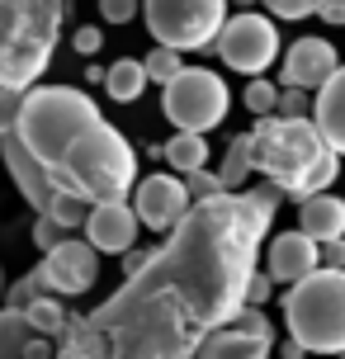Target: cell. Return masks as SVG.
I'll list each match as a JSON object with an SVG mask.
<instances>
[{
	"mask_svg": "<svg viewBox=\"0 0 345 359\" xmlns=\"http://www.w3.org/2000/svg\"><path fill=\"white\" fill-rule=\"evenodd\" d=\"M341 359H345V355H341Z\"/></svg>",
	"mask_w": 345,
	"mask_h": 359,
	"instance_id": "cell-43",
	"label": "cell"
},
{
	"mask_svg": "<svg viewBox=\"0 0 345 359\" xmlns=\"http://www.w3.org/2000/svg\"><path fill=\"white\" fill-rule=\"evenodd\" d=\"M284 326L303 355H345V269H317L284 293Z\"/></svg>",
	"mask_w": 345,
	"mask_h": 359,
	"instance_id": "cell-5",
	"label": "cell"
},
{
	"mask_svg": "<svg viewBox=\"0 0 345 359\" xmlns=\"http://www.w3.org/2000/svg\"><path fill=\"white\" fill-rule=\"evenodd\" d=\"M34 341H38V331L29 322V312L0 307V359H24Z\"/></svg>",
	"mask_w": 345,
	"mask_h": 359,
	"instance_id": "cell-20",
	"label": "cell"
},
{
	"mask_svg": "<svg viewBox=\"0 0 345 359\" xmlns=\"http://www.w3.org/2000/svg\"><path fill=\"white\" fill-rule=\"evenodd\" d=\"M72 48L81 57H95L100 48H104V29H95V24H86V29H76L72 34Z\"/></svg>",
	"mask_w": 345,
	"mask_h": 359,
	"instance_id": "cell-34",
	"label": "cell"
},
{
	"mask_svg": "<svg viewBox=\"0 0 345 359\" xmlns=\"http://www.w3.org/2000/svg\"><path fill=\"white\" fill-rule=\"evenodd\" d=\"M15 137L62 194L81 203H123L137 189V151L76 86H34Z\"/></svg>",
	"mask_w": 345,
	"mask_h": 359,
	"instance_id": "cell-2",
	"label": "cell"
},
{
	"mask_svg": "<svg viewBox=\"0 0 345 359\" xmlns=\"http://www.w3.org/2000/svg\"><path fill=\"white\" fill-rule=\"evenodd\" d=\"M0 161H5V170H10V180H15V189L29 198V208H34L38 217H53L57 227H67V232H76V227L86 232V222H90V203L62 194L53 180H48V170L24 151L19 137H5V142H0Z\"/></svg>",
	"mask_w": 345,
	"mask_h": 359,
	"instance_id": "cell-8",
	"label": "cell"
},
{
	"mask_svg": "<svg viewBox=\"0 0 345 359\" xmlns=\"http://www.w3.org/2000/svg\"><path fill=\"white\" fill-rule=\"evenodd\" d=\"M5 293H10V279H5V269H0V298H5Z\"/></svg>",
	"mask_w": 345,
	"mask_h": 359,
	"instance_id": "cell-41",
	"label": "cell"
},
{
	"mask_svg": "<svg viewBox=\"0 0 345 359\" xmlns=\"http://www.w3.org/2000/svg\"><path fill=\"white\" fill-rule=\"evenodd\" d=\"M38 298H48V279H43V269H29L24 279H15V284H10V293H5V307L29 312Z\"/></svg>",
	"mask_w": 345,
	"mask_h": 359,
	"instance_id": "cell-24",
	"label": "cell"
},
{
	"mask_svg": "<svg viewBox=\"0 0 345 359\" xmlns=\"http://www.w3.org/2000/svg\"><path fill=\"white\" fill-rule=\"evenodd\" d=\"M312 123L322 128V137H327V142L345 156V62H341V72H336L327 86L317 90V109H312Z\"/></svg>",
	"mask_w": 345,
	"mask_h": 359,
	"instance_id": "cell-16",
	"label": "cell"
},
{
	"mask_svg": "<svg viewBox=\"0 0 345 359\" xmlns=\"http://www.w3.org/2000/svg\"><path fill=\"white\" fill-rule=\"evenodd\" d=\"M137 227H142V217L133 203H100L90 208V222H86V241H90L100 255H128L137 246Z\"/></svg>",
	"mask_w": 345,
	"mask_h": 359,
	"instance_id": "cell-14",
	"label": "cell"
},
{
	"mask_svg": "<svg viewBox=\"0 0 345 359\" xmlns=\"http://www.w3.org/2000/svg\"><path fill=\"white\" fill-rule=\"evenodd\" d=\"M284 359H308V355H303V350H298V345L289 341V345H284Z\"/></svg>",
	"mask_w": 345,
	"mask_h": 359,
	"instance_id": "cell-40",
	"label": "cell"
},
{
	"mask_svg": "<svg viewBox=\"0 0 345 359\" xmlns=\"http://www.w3.org/2000/svg\"><path fill=\"white\" fill-rule=\"evenodd\" d=\"M29 322H34L38 336H48V341L57 336V341H62V336H67V326H72V312L62 307V298L48 293V298H38V303L29 307Z\"/></svg>",
	"mask_w": 345,
	"mask_h": 359,
	"instance_id": "cell-23",
	"label": "cell"
},
{
	"mask_svg": "<svg viewBox=\"0 0 345 359\" xmlns=\"http://www.w3.org/2000/svg\"><path fill=\"white\" fill-rule=\"evenodd\" d=\"M57 359H114L109 341L90 326V317H72L67 336L57 341Z\"/></svg>",
	"mask_w": 345,
	"mask_h": 359,
	"instance_id": "cell-18",
	"label": "cell"
},
{
	"mask_svg": "<svg viewBox=\"0 0 345 359\" xmlns=\"http://www.w3.org/2000/svg\"><path fill=\"white\" fill-rule=\"evenodd\" d=\"M270 298H274V279H270V274H255L251 293H246V307H265Z\"/></svg>",
	"mask_w": 345,
	"mask_h": 359,
	"instance_id": "cell-35",
	"label": "cell"
},
{
	"mask_svg": "<svg viewBox=\"0 0 345 359\" xmlns=\"http://www.w3.org/2000/svg\"><path fill=\"white\" fill-rule=\"evenodd\" d=\"M184 184H189V198H194V203H208V198L227 194V184H222L218 170H194V175H184Z\"/></svg>",
	"mask_w": 345,
	"mask_h": 359,
	"instance_id": "cell-27",
	"label": "cell"
},
{
	"mask_svg": "<svg viewBox=\"0 0 345 359\" xmlns=\"http://www.w3.org/2000/svg\"><path fill=\"white\" fill-rule=\"evenodd\" d=\"M67 236H72V232H67V227H57L53 217H38V222H34V246H38L43 255H48V251H57V246H62Z\"/></svg>",
	"mask_w": 345,
	"mask_h": 359,
	"instance_id": "cell-32",
	"label": "cell"
},
{
	"mask_svg": "<svg viewBox=\"0 0 345 359\" xmlns=\"http://www.w3.org/2000/svg\"><path fill=\"white\" fill-rule=\"evenodd\" d=\"M270 19H308L322 10V0H265Z\"/></svg>",
	"mask_w": 345,
	"mask_h": 359,
	"instance_id": "cell-31",
	"label": "cell"
},
{
	"mask_svg": "<svg viewBox=\"0 0 345 359\" xmlns=\"http://www.w3.org/2000/svg\"><path fill=\"white\" fill-rule=\"evenodd\" d=\"M142 67H147V76H151V81H156V86H170V81H175V76L184 72V62H180V53H170V48H151V53L142 57Z\"/></svg>",
	"mask_w": 345,
	"mask_h": 359,
	"instance_id": "cell-26",
	"label": "cell"
},
{
	"mask_svg": "<svg viewBox=\"0 0 345 359\" xmlns=\"http://www.w3.org/2000/svg\"><path fill=\"white\" fill-rule=\"evenodd\" d=\"M151 251H156V246H151ZM151 251H137V246H133V251L123 255V279L142 274V269H147V260H151Z\"/></svg>",
	"mask_w": 345,
	"mask_h": 359,
	"instance_id": "cell-36",
	"label": "cell"
},
{
	"mask_svg": "<svg viewBox=\"0 0 345 359\" xmlns=\"http://www.w3.org/2000/svg\"><path fill=\"white\" fill-rule=\"evenodd\" d=\"M128 203L137 208L142 227H151V232H161V236H170V232L184 222V217L194 213V198H189V184H184V175H170V170L142 175Z\"/></svg>",
	"mask_w": 345,
	"mask_h": 359,
	"instance_id": "cell-10",
	"label": "cell"
},
{
	"mask_svg": "<svg viewBox=\"0 0 345 359\" xmlns=\"http://www.w3.org/2000/svg\"><path fill=\"white\" fill-rule=\"evenodd\" d=\"M227 109H232L227 81L208 67H184L161 90V114L175 123V133H208L227 118Z\"/></svg>",
	"mask_w": 345,
	"mask_h": 359,
	"instance_id": "cell-7",
	"label": "cell"
},
{
	"mask_svg": "<svg viewBox=\"0 0 345 359\" xmlns=\"http://www.w3.org/2000/svg\"><path fill=\"white\" fill-rule=\"evenodd\" d=\"M147 81H151V76H147V67L137 57H119L109 67V76H104V95H109L114 104H133L147 90Z\"/></svg>",
	"mask_w": 345,
	"mask_h": 359,
	"instance_id": "cell-19",
	"label": "cell"
},
{
	"mask_svg": "<svg viewBox=\"0 0 345 359\" xmlns=\"http://www.w3.org/2000/svg\"><path fill=\"white\" fill-rule=\"evenodd\" d=\"M232 326H236V331H246V336H260V341L274 345V326H270V317H265L260 307H241V312L232 317Z\"/></svg>",
	"mask_w": 345,
	"mask_h": 359,
	"instance_id": "cell-30",
	"label": "cell"
},
{
	"mask_svg": "<svg viewBox=\"0 0 345 359\" xmlns=\"http://www.w3.org/2000/svg\"><path fill=\"white\" fill-rule=\"evenodd\" d=\"M218 175H222V184H227V194H241V184L255 175V161H251V133H241V137H232V142H227V156H222Z\"/></svg>",
	"mask_w": 345,
	"mask_h": 359,
	"instance_id": "cell-22",
	"label": "cell"
},
{
	"mask_svg": "<svg viewBox=\"0 0 345 359\" xmlns=\"http://www.w3.org/2000/svg\"><path fill=\"white\" fill-rule=\"evenodd\" d=\"M322 265H327V269H345V236L322 246Z\"/></svg>",
	"mask_w": 345,
	"mask_h": 359,
	"instance_id": "cell-37",
	"label": "cell"
},
{
	"mask_svg": "<svg viewBox=\"0 0 345 359\" xmlns=\"http://www.w3.org/2000/svg\"><path fill=\"white\" fill-rule=\"evenodd\" d=\"M284 189L255 180L241 194L194 203L175 232L151 251L142 274L86 312L114 359H199L203 341L232 326L246 307L255 255L270 236Z\"/></svg>",
	"mask_w": 345,
	"mask_h": 359,
	"instance_id": "cell-1",
	"label": "cell"
},
{
	"mask_svg": "<svg viewBox=\"0 0 345 359\" xmlns=\"http://www.w3.org/2000/svg\"><path fill=\"white\" fill-rule=\"evenodd\" d=\"M165 165H175L180 175L208 170V137H203V133H175V137L165 142Z\"/></svg>",
	"mask_w": 345,
	"mask_h": 359,
	"instance_id": "cell-21",
	"label": "cell"
},
{
	"mask_svg": "<svg viewBox=\"0 0 345 359\" xmlns=\"http://www.w3.org/2000/svg\"><path fill=\"white\" fill-rule=\"evenodd\" d=\"M236 5H241V10H251V5H255V0H236Z\"/></svg>",
	"mask_w": 345,
	"mask_h": 359,
	"instance_id": "cell-42",
	"label": "cell"
},
{
	"mask_svg": "<svg viewBox=\"0 0 345 359\" xmlns=\"http://www.w3.org/2000/svg\"><path fill=\"white\" fill-rule=\"evenodd\" d=\"M19 114H24V90H0V142L15 137Z\"/></svg>",
	"mask_w": 345,
	"mask_h": 359,
	"instance_id": "cell-29",
	"label": "cell"
},
{
	"mask_svg": "<svg viewBox=\"0 0 345 359\" xmlns=\"http://www.w3.org/2000/svg\"><path fill=\"white\" fill-rule=\"evenodd\" d=\"M317 269H322V246L308 232H298V227L293 232H279L265 246V274H270L274 284L293 288V284H303V279H312Z\"/></svg>",
	"mask_w": 345,
	"mask_h": 359,
	"instance_id": "cell-13",
	"label": "cell"
},
{
	"mask_svg": "<svg viewBox=\"0 0 345 359\" xmlns=\"http://www.w3.org/2000/svg\"><path fill=\"white\" fill-rule=\"evenodd\" d=\"M137 10H142V0H100L104 24H128V19H137Z\"/></svg>",
	"mask_w": 345,
	"mask_h": 359,
	"instance_id": "cell-33",
	"label": "cell"
},
{
	"mask_svg": "<svg viewBox=\"0 0 345 359\" xmlns=\"http://www.w3.org/2000/svg\"><path fill=\"white\" fill-rule=\"evenodd\" d=\"M104 76H109V67H86V81H90V86H100Z\"/></svg>",
	"mask_w": 345,
	"mask_h": 359,
	"instance_id": "cell-39",
	"label": "cell"
},
{
	"mask_svg": "<svg viewBox=\"0 0 345 359\" xmlns=\"http://www.w3.org/2000/svg\"><path fill=\"white\" fill-rule=\"evenodd\" d=\"M341 72V53L331 38H298L289 53H284V67H279V86L284 90H317L327 86L331 76Z\"/></svg>",
	"mask_w": 345,
	"mask_h": 359,
	"instance_id": "cell-12",
	"label": "cell"
},
{
	"mask_svg": "<svg viewBox=\"0 0 345 359\" xmlns=\"http://www.w3.org/2000/svg\"><path fill=\"white\" fill-rule=\"evenodd\" d=\"M274 345L260 341V336H246V331H236V326H222L213 331L208 341H203L199 359H270Z\"/></svg>",
	"mask_w": 345,
	"mask_h": 359,
	"instance_id": "cell-17",
	"label": "cell"
},
{
	"mask_svg": "<svg viewBox=\"0 0 345 359\" xmlns=\"http://www.w3.org/2000/svg\"><path fill=\"white\" fill-rule=\"evenodd\" d=\"M213 53L241 76H265L274 67V57H279V29H274L270 15H255V10H241V15L227 19V29H222L218 48Z\"/></svg>",
	"mask_w": 345,
	"mask_h": 359,
	"instance_id": "cell-9",
	"label": "cell"
},
{
	"mask_svg": "<svg viewBox=\"0 0 345 359\" xmlns=\"http://www.w3.org/2000/svg\"><path fill=\"white\" fill-rule=\"evenodd\" d=\"M298 232H308L317 246L341 241L345 236V198H336V194L303 198V203H298Z\"/></svg>",
	"mask_w": 345,
	"mask_h": 359,
	"instance_id": "cell-15",
	"label": "cell"
},
{
	"mask_svg": "<svg viewBox=\"0 0 345 359\" xmlns=\"http://www.w3.org/2000/svg\"><path fill=\"white\" fill-rule=\"evenodd\" d=\"M43 279H48V293L53 298H81V293H90L95 279H100V251H95L90 241H76L67 236L57 251L43 255Z\"/></svg>",
	"mask_w": 345,
	"mask_h": 359,
	"instance_id": "cell-11",
	"label": "cell"
},
{
	"mask_svg": "<svg viewBox=\"0 0 345 359\" xmlns=\"http://www.w3.org/2000/svg\"><path fill=\"white\" fill-rule=\"evenodd\" d=\"M251 161H255V175L279 184L298 203L331 194V184L341 175V151L322 137V128L312 118H279V114L255 118Z\"/></svg>",
	"mask_w": 345,
	"mask_h": 359,
	"instance_id": "cell-3",
	"label": "cell"
},
{
	"mask_svg": "<svg viewBox=\"0 0 345 359\" xmlns=\"http://www.w3.org/2000/svg\"><path fill=\"white\" fill-rule=\"evenodd\" d=\"M72 0H0V90H29L53 67Z\"/></svg>",
	"mask_w": 345,
	"mask_h": 359,
	"instance_id": "cell-4",
	"label": "cell"
},
{
	"mask_svg": "<svg viewBox=\"0 0 345 359\" xmlns=\"http://www.w3.org/2000/svg\"><path fill=\"white\" fill-rule=\"evenodd\" d=\"M317 15L327 19V24H336V29H345V0H322V10Z\"/></svg>",
	"mask_w": 345,
	"mask_h": 359,
	"instance_id": "cell-38",
	"label": "cell"
},
{
	"mask_svg": "<svg viewBox=\"0 0 345 359\" xmlns=\"http://www.w3.org/2000/svg\"><path fill=\"white\" fill-rule=\"evenodd\" d=\"M312 109H317V95H308V90H284L279 86V118H312Z\"/></svg>",
	"mask_w": 345,
	"mask_h": 359,
	"instance_id": "cell-28",
	"label": "cell"
},
{
	"mask_svg": "<svg viewBox=\"0 0 345 359\" xmlns=\"http://www.w3.org/2000/svg\"><path fill=\"white\" fill-rule=\"evenodd\" d=\"M147 34L170 53H213L227 29V0H142Z\"/></svg>",
	"mask_w": 345,
	"mask_h": 359,
	"instance_id": "cell-6",
	"label": "cell"
},
{
	"mask_svg": "<svg viewBox=\"0 0 345 359\" xmlns=\"http://www.w3.org/2000/svg\"><path fill=\"white\" fill-rule=\"evenodd\" d=\"M241 104L251 109L255 118H270L274 109H279V86H270V81H265V76H255L251 86L241 90Z\"/></svg>",
	"mask_w": 345,
	"mask_h": 359,
	"instance_id": "cell-25",
	"label": "cell"
}]
</instances>
